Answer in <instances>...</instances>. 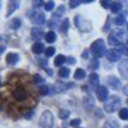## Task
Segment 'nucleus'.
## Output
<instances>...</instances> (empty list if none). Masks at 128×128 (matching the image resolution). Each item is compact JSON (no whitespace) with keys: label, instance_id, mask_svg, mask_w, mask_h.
Returning a JSON list of instances; mask_svg holds the SVG:
<instances>
[{"label":"nucleus","instance_id":"a211bd4d","mask_svg":"<svg viewBox=\"0 0 128 128\" xmlns=\"http://www.w3.org/2000/svg\"><path fill=\"white\" fill-rule=\"evenodd\" d=\"M126 23V14H118L115 17V24L116 26H123Z\"/></svg>","mask_w":128,"mask_h":128},{"label":"nucleus","instance_id":"f3484780","mask_svg":"<svg viewBox=\"0 0 128 128\" xmlns=\"http://www.w3.org/2000/svg\"><path fill=\"white\" fill-rule=\"evenodd\" d=\"M32 51H34L35 54H41V52L44 51V44H41V42H35L34 46H32Z\"/></svg>","mask_w":128,"mask_h":128},{"label":"nucleus","instance_id":"c756f323","mask_svg":"<svg viewBox=\"0 0 128 128\" xmlns=\"http://www.w3.org/2000/svg\"><path fill=\"white\" fill-rule=\"evenodd\" d=\"M92 70L94 69H98L99 68V62H98V59H92L91 62H90V66H88Z\"/></svg>","mask_w":128,"mask_h":128},{"label":"nucleus","instance_id":"c03bdc74","mask_svg":"<svg viewBox=\"0 0 128 128\" xmlns=\"http://www.w3.org/2000/svg\"><path fill=\"white\" fill-rule=\"evenodd\" d=\"M127 45H128V38H127Z\"/></svg>","mask_w":128,"mask_h":128},{"label":"nucleus","instance_id":"f257e3e1","mask_svg":"<svg viewBox=\"0 0 128 128\" xmlns=\"http://www.w3.org/2000/svg\"><path fill=\"white\" fill-rule=\"evenodd\" d=\"M12 98L17 102H26L30 100V92L24 86L18 84V86H14L12 90Z\"/></svg>","mask_w":128,"mask_h":128},{"label":"nucleus","instance_id":"39448f33","mask_svg":"<svg viewBox=\"0 0 128 128\" xmlns=\"http://www.w3.org/2000/svg\"><path fill=\"white\" fill-rule=\"evenodd\" d=\"M96 96H98V99L100 101H106V99H108L109 96V90L108 87L105 86H98V88H96Z\"/></svg>","mask_w":128,"mask_h":128},{"label":"nucleus","instance_id":"c85d7f7f","mask_svg":"<svg viewBox=\"0 0 128 128\" xmlns=\"http://www.w3.org/2000/svg\"><path fill=\"white\" fill-rule=\"evenodd\" d=\"M68 26H69V20L68 19H64V22H63V24L60 27V31L63 32V34H66V32L68 31Z\"/></svg>","mask_w":128,"mask_h":128},{"label":"nucleus","instance_id":"4c0bfd02","mask_svg":"<svg viewBox=\"0 0 128 128\" xmlns=\"http://www.w3.org/2000/svg\"><path fill=\"white\" fill-rule=\"evenodd\" d=\"M109 4H110L109 2H104V0H102V2H101V5H102L104 8H109V6H110Z\"/></svg>","mask_w":128,"mask_h":128},{"label":"nucleus","instance_id":"bb28decb","mask_svg":"<svg viewBox=\"0 0 128 128\" xmlns=\"http://www.w3.org/2000/svg\"><path fill=\"white\" fill-rule=\"evenodd\" d=\"M119 118L123 119V120H127V119H128V109H127V108H123V109L119 112Z\"/></svg>","mask_w":128,"mask_h":128},{"label":"nucleus","instance_id":"f8f14e48","mask_svg":"<svg viewBox=\"0 0 128 128\" xmlns=\"http://www.w3.org/2000/svg\"><path fill=\"white\" fill-rule=\"evenodd\" d=\"M108 84L114 90H119L120 88V81L118 78H115L114 76H110L108 78Z\"/></svg>","mask_w":128,"mask_h":128},{"label":"nucleus","instance_id":"58836bf2","mask_svg":"<svg viewBox=\"0 0 128 128\" xmlns=\"http://www.w3.org/2000/svg\"><path fill=\"white\" fill-rule=\"evenodd\" d=\"M44 5V2H34V6H41Z\"/></svg>","mask_w":128,"mask_h":128},{"label":"nucleus","instance_id":"473e14b6","mask_svg":"<svg viewBox=\"0 0 128 128\" xmlns=\"http://www.w3.org/2000/svg\"><path fill=\"white\" fill-rule=\"evenodd\" d=\"M54 5H55L54 2H46V3H45V9L48 10V12H50V10L54 9Z\"/></svg>","mask_w":128,"mask_h":128},{"label":"nucleus","instance_id":"7c9ffc66","mask_svg":"<svg viewBox=\"0 0 128 128\" xmlns=\"http://www.w3.org/2000/svg\"><path fill=\"white\" fill-rule=\"evenodd\" d=\"M45 54H46V56L49 58V56H52V55H54L55 54V48H48L46 49V51H45Z\"/></svg>","mask_w":128,"mask_h":128},{"label":"nucleus","instance_id":"c9c22d12","mask_svg":"<svg viewBox=\"0 0 128 128\" xmlns=\"http://www.w3.org/2000/svg\"><path fill=\"white\" fill-rule=\"evenodd\" d=\"M81 3H82V2H78V0H76V2H70L69 4H70V8H77Z\"/></svg>","mask_w":128,"mask_h":128},{"label":"nucleus","instance_id":"a18cd8bd","mask_svg":"<svg viewBox=\"0 0 128 128\" xmlns=\"http://www.w3.org/2000/svg\"><path fill=\"white\" fill-rule=\"evenodd\" d=\"M127 104H128V100H127Z\"/></svg>","mask_w":128,"mask_h":128},{"label":"nucleus","instance_id":"f03ea898","mask_svg":"<svg viewBox=\"0 0 128 128\" xmlns=\"http://www.w3.org/2000/svg\"><path fill=\"white\" fill-rule=\"evenodd\" d=\"M120 106V99L118 96H110L106 99L105 104H104V109L106 113H114L115 110H118V108Z\"/></svg>","mask_w":128,"mask_h":128},{"label":"nucleus","instance_id":"37998d69","mask_svg":"<svg viewBox=\"0 0 128 128\" xmlns=\"http://www.w3.org/2000/svg\"><path fill=\"white\" fill-rule=\"evenodd\" d=\"M124 94H128V84H127V87L124 88Z\"/></svg>","mask_w":128,"mask_h":128},{"label":"nucleus","instance_id":"6e6552de","mask_svg":"<svg viewBox=\"0 0 128 128\" xmlns=\"http://www.w3.org/2000/svg\"><path fill=\"white\" fill-rule=\"evenodd\" d=\"M31 20L34 24H42L45 22V14L42 12H35L31 16Z\"/></svg>","mask_w":128,"mask_h":128},{"label":"nucleus","instance_id":"7ed1b4c3","mask_svg":"<svg viewBox=\"0 0 128 128\" xmlns=\"http://www.w3.org/2000/svg\"><path fill=\"white\" fill-rule=\"evenodd\" d=\"M38 127L40 128H54V115L51 112L46 110L42 113L40 122H38Z\"/></svg>","mask_w":128,"mask_h":128},{"label":"nucleus","instance_id":"79ce46f5","mask_svg":"<svg viewBox=\"0 0 128 128\" xmlns=\"http://www.w3.org/2000/svg\"><path fill=\"white\" fill-rule=\"evenodd\" d=\"M4 50H5V46H0V54H2Z\"/></svg>","mask_w":128,"mask_h":128},{"label":"nucleus","instance_id":"9d476101","mask_svg":"<svg viewBox=\"0 0 128 128\" xmlns=\"http://www.w3.org/2000/svg\"><path fill=\"white\" fill-rule=\"evenodd\" d=\"M31 36H32L34 40H37V42H38V40H41L45 35H44V31H42L40 27H34L31 30Z\"/></svg>","mask_w":128,"mask_h":128},{"label":"nucleus","instance_id":"4468645a","mask_svg":"<svg viewBox=\"0 0 128 128\" xmlns=\"http://www.w3.org/2000/svg\"><path fill=\"white\" fill-rule=\"evenodd\" d=\"M18 60H19V56L17 54H13V52L8 54V56H6V63L8 64H12V66H14Z\"/></svg>","mask_w":128,"mask_h":128},{"label":"nucleus","instance_id":"412c9836","mask_svg":"<svg viewBox=\"0 0 128 128\" xmlns=\"http://www.w3.org/2000/svg\"><path fill=\"white\" fill-rule=\"evenodd\" d=\"M84 77H86V72H84V69H77L76 72H74V78L76 80H83Z\"/></svg>","mask_w":128,"mask_h":128},{"label":"nucleus","instance_id":"5701e85b","mask_svg":"<svg viewBox=\"0 0 128 128\" xmlns=\"http://www.w3.org/2000/svg\"><path fill=\"white\" fill-rule=\"evenodd\" d=\"M69 73H70V70H69V68H67V67H64V68H62L60 70H59V77H62V78H67L68 76H69Z\"/></svg>","mask_w":128,"mask_h":128},{"label":"nucleus","instance_id":"4be33fe9","mask_svg":"<svg viewBox=\"0 0 128 128\" xmlns=\"http://www.w3.org/2000/svg\"><path fill=\"white\" fill-rule=\"evenodd\" d=\"M67 87H66V84H64L63 82H55V84H54V91L55 92H62V91H64Z\"/></svg>","mask_w":128,"mask_h":128},{"label":"nucleus","instance_id":"49530a36","mask_svg":"<svg viewBox=\"0 0 128 128\" xmlns=\"http://www.w3.org/2000/svg\"><path fill=\"white\" fill-rule=\"evenodd\" d=\"M126 128H128V127H126Z\"/></svg>","mask_w":128,"mask_h":128},{"label":"nucleus","instance_id":"20e7f679","mask_svg":"<svg viewBox=\"0 0 128 128\" xmlns=\"http://www.w3.org/2000/svg\"><path fill=\"white\" fill-rule=\"evenodd\" d=\"M90 50H91V52L94 54V56H96V58L104 56L105 55V42H104V40L99 38V40L94 41L91 48H90Z\"/></svg>","mask_w":128,"mask_h":128},{"label":"nucleus","instance_id":"ddd939ff","mask_svg":"<svg viewBox=\"0 0 128 128\" xmlns=\"http://www.w3.org/2000/svg\"><path fill=\"white\" fill-rule=\"evenodd\" d=\"M88 83L91 84L92 87L98 88V84H99V76L96 73H91L88 76Z\"/></svg>","mask_w":128,"mask_h":128},{"label":"nucleus","instance_id":"2f4dec72","mask_svg":"<svg viewBox=\"0 0 128 128\" xmlns=\"http://www.w3.org/2000/svg\"><path fill=\"white\" fill-rule=\"evenodd\" d=\"M68 116H69V112H68V110H60V112H59V118L67 119Z\"/></svg>","mask_w":128,"mask_h":128},{"label":"nucleus","instance_id":"aec40b11","mask_svg":"<svg viewBox=\"0 0 128 128\" xmlns=\"http://www.w3.org/2000/svg\"><path fill=\"white\" fill-rule=\"evenodd\" d=\"M67 62V58L64 56V55H58L56 58H55V62H54V64L56 67H60V66H63L64 63Z\"/></svg>","mask_w":128,"mask_h":128},{"label":"nucleus","instance_id":"a878e982","mask_svg":"<svg viewBox=\"0 0 128 128\" xmlns=\"http://www.w3.org/2000/svg\"><path fill=\"white\" fill-rule=\"evenodd\" d=\"M18 4H19L18 2H13V3H10V4H9V9H8V13H6V14H8V16L12 14V13L14 12V10L18 8Z\"/></svg>","mask_w":128,"mask_h":128},{"label":"nucleus","instance_id":"dca6fc26","mask_svg":"<svg viewBox=\"0 0 128 128\" xmlns=\"http://www.w3.org/2000/svg\"><path fill=\"white\" fill-rule=\"evenodd\" d=\"M122 8H123V5H122V3H119V2H113V3H110V9H112L113 13L120 12Z\"/></svg>","mask_w":128,"mask_h":128},{"label":"nucleus","instance_id":"72a5a7b5","mask_svg":"<svg viewBox=\"0 0 128 128\" xmlns=\"http://www.w3.org/2000/svg\"><path fill=\"white\" fill-rule=\"evenodd\" d=\"M80 124H81V119H73V120L70 122V126H72V127H76V128H78Z\"/></svg>","mask_w":128,"mask_h":128},{"label":"nucleus","instance_id":"0eeeda50","mask_svg":"<svg viewBox=\"0 0 128 128\" xmlns=\"http://www.w3.org/2000/svg\"><path fill=\"white\" fill-rule=\"evenodd\" d=\"M106 58H108L109 62H118V60H120L122 54H120L118 50L112 49V50H108V51H106Z\"/></svg>","mask_w":128,"mask_h":128},{"label":"nucleus","instance_id":"6ab92c4d","mask_svg":"<svg viewBox=\"0 0 128 128\" xmlns=\"http://www.w3.org/2000/svg\"><path fill=\"white\" fill-rule=\"evenodd\" d=\"M20 24H22V22H20V19H18V18H14V19H12V20H10L9 27L12 28V30H17V28H19V27H20Z\"/></svg>","mask_w":128,"mask_h":128},{"label":"nucleus","instance_id":"2eb2a0df","mask_svg":"<svg viewBox=\"0 0 128 128\" xmlns=\"http://www.w3.org/2000/svg\"><path fill=\"white\" fill-rule=\"evenodd\" d=\"M45 40L46 42H49V44H52L55 40H56V35L54 31H49L48 34H45Z\"/></svg>","mask_w":128,"mask_h":128},{"label":"nucleus","instance_id":"a19ab883","mask_svg":"<svg viewBox=\"0 0 128 128\" xmlns=\"http://www.w3.org/2000/svg\"><path fill=\"white\" fill-rule=\"evenodd\" d=\"M67 62H68L69 64H74V63H76V60H74L73 58H69V59H67Z\"/></svg>","mask_w":128,"mask_h":128},{"label":"nucleus","instance_id":"f704fd0d","mask_svg":"<svg viewBox=\"0 0 128 128\" xmlns=\"http://www.w3.org/2000/svg\"><path fill=\"white\" fill-rule=\"evenodd\" d=\"M42 81H44V78H41L38 74H35V76H34V82H36V83H41Z\"/></svg>","mask_w":128,"mask_h":128},{"label":"nucleus","instance_id":"ea45409f","mask_svg":"<svg viewBox=\"0 0 128 128\" xmlns=\"http://www.w3.org/2000/svg\"><path fill=\"white\" fill-rule=\"evenodd\" d=\"M87 55H88V51H83V52H82V58H83V59H87V58H88Z\"/></svg>","mask_w":128,"mask_h":128},{"label":"nucleus","instance_id":"1a4fd4ad","mask_svg":"<svg viewBox=\"0 0 128 128\" xmlns=\"http://www.w3.org/2000/svg\"><path fill=\"white\" fill-rule=\"evenodd\" d=\"M83 106L87 112H91L95 108V99L92 98L91 95H87L86 98L83 99Z\"/></svg>","mask_w":128,"mask_h":128},{"label":"nucleus","instance_id":"b1692460","mask_svg":"<svg viewBox=\"0 0 128 128\" xmlns=\"http://www.w3.org/2000/svg\"><path fill=\"white\" fill-rule=\"evenodd\" d=\"M64 12H66V9H64V6H59L58 8V10L55 12V14H54V17H52V19H59L62 16H64Z\"/></svg>","mask_w":128,"mask_h":128},{"label":"nucleus","instance_id":"393cba45","mask_svg":"<svg viewBox=\"0 0 128 128\" xmlns=\"http://www.w3.org/2000/svg\"><path fill=\"white\" fill-rule=\"evenodd\" d=\"M118 127H119V124H118V122H115V120H109V122H106L102 126V128H118Z\"/></svg>","mask_w":128,"mask_h":128},{"label":"nucleus","instance_id":"423d86ee","mask_svg":"<svg viewBox=\"0 0 128 128\" xmlns=\"http://www.w3.org/2000/svg\"><path fill=\"white\" fill-rule=\"evenodd\" d=\"M122 32H113V34L109 36V40H108V42H109V45H112V46H119V45H122V42H120V38H122Z\"/></svg>","mask_w":128,"mask_h":128},{"label":"nucleus","instance_id":"cd10ccee","mask_svg":"<svg viewBox=\"0 0 128 128\" xmlns=\"http://www.w3.org/2000/svg\"><path fill=\"white\" fill-rule=\"evenodd\" d=\"M118 51L120 52V54H124L126 56H128V46H126V45H119V46H118Z\"/></svg>","mask_w":128,"mask_h":128},{"label":"nucleus","instance_id":"e433bc0d","mask_svg":"<svg viewBox=\"0 0 128 128\" xmlns=\"http://www.w3.org/2000/svg\"><path fill=\"white\" fill-rule=\"evenodd\" d=\"M40 91H41V94H48V91H49V88H48V86H41V88H40Z\"/></svg>","mask_w":128,"mask_h":128},{"label":"nucleus","instance_id":"9b49d317","mask_svg":"<svg viewBox=\"0 0 128 128\" xmlns=\"http://www.w3.org/2000/svg\"><path fill=\"white\" fill-rule=\"evenodd\" d=\"M118 69H119V73L122 74V76H123L124 78H126V77H128V59H126V60H122V62H120Z\"/></svg>","mask_w":128,"mask_h":128}]
</instances>
